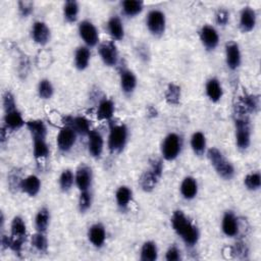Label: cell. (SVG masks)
<instances>
[{
	"instance_id": "cell-1",
	"label": "cell",
	"mask_w": 261,
	"mask_h": 261,
	"mask_svg": "<svg viewBox=\"0 0 261 261\" xmlns=\"http://www.w3.org/2000/svg\"><path fill=\"white\" fill-rule=\"evenodd\" d=\"M171 225L186 245L193 247L197 244L199 240L198 228L186 217L182 211L176 210L173 212L171 216Z\"/></svg>"
},
{
	"instance_id": "cell-2",
	"label": "cell",
	"mask_w": 261,
	"mask_h": 261,
	"mask_svg": "<svg viewBox=\"0 0 261 261\" xmlns=\"http://www.w3.org/2000/svg\"><path fill=\"white\" fill-rule=\"evenodd\" d=\"M207 156L220 177L224 179H230L233 177L234 168L232 164L224 158L222 153L217 148H210L207 152Z\"/></svg>"
},
{
	"instance_id": "cell-3",
	"label": "cell",
	"mask_w": 261,
	"mask_h": 261,
	"mask_svg": "<svg viewBox=\"0 0 261 261\" xmlns=\"http://www.w3.org/2000/svg\"><path fill=\"white\" fill-rule=\"evenodd\" d=\"M163 163L160 159H153L150 161V167L144 171L139 179V184L143 191L151 192L155 189L159 178L162 175Z\"/></svg>"
},
{
	"instance_id": "cell-4",
	"label": "cell",
	"mask_w": 261,
	"mask_h": 261,
	"mask_svg": "<svg viewBox=\"0 0 261 261\" xmlns=\"http://www.w3.org/2000/svg\"><path fill=\"white\" fill-rule=\"evenodd\" d=\"M11 234H10V245L9 248L15 252V254H20L22 244L27 237V226L21 217L15 216L11 221Z\"/></svg>"
},
{
	"instance_id": "cell-5",
	"label": "cell",
	"mask_w": 261,
	"mask_h": 261,
	"mask_svg": "<svg viewBox=\"0 0 261 261\" xmlns=\"http://www.w3.org/2000/svg\"><path fill=\"white\" fill-rule=\"evenodd\" d=\"M127 140V128L124 124L111 126L108 136V149L111 153H119L123 150Z\"/></svg>"
},
{
	"instance_id": "cell-6",
	"label": "cell",
	"mask_w": 261,
	"mask_h": 261,
	"mask_svg": "<svg viewBox=\"0 0 261 261\" xmlns=\"http://www.w3.org/2000/svg\"><path fill=\"white\" fill-rule=\"evenodd\" d=\"M182 146L181 138L175 134V133H170L168 134L161 145V153L162 156L165 160L171 161L174 160L180 153Z\"/></svg>"
},
{
	"instance_id": "cell-7",
	"label": "cell",
	"mask_w": 261,
	"mask_h": 261,
	"mask_svg": "<svg viewBox=\"0 0 261 261\" xmlns=\"http://www.w3.org/2000/svg\"><path fill=\"white\" fill-rule=\"evenodd\" d=\"M236 142L240 150H246L251 143V128L248 119L242 117L236 119Z\"/></svg>"
},
{
	"instance_id": "cell-8",
	"label": "cell",
	"mask_w": 261,
	"mask_h": 261,
	"mask_svg": "<svg viewBox=\"0 0 261 261\" xmlns=\"http://www.w3.org/2000/svg\"><path fill=\"white\" fill-rule=\"evenodd\" d=\"M147 28L150 33L154 36H161L165 31V15L162 11L158 9H153L149 11L146 19Z\"/></svg>"
},
{
	"instance_id": "cell-9",
	"label": "cell",
	"mask_w": 261,
	"mask_h": 261,
	"mask_svg": "<svg viewBox=\"0 0 261 261\" xmlns=\"http://www.w3.org/2000/svg\"><path fill=\"white\" fill-rule=\"evenodd\" d=\"M75 140H76L75 130L69 125H64L62 128H60L57 135V138H56L57 147L61 152H67L72 148V146L75 143Z\"/></svg>"
},
{
	"instance_id": "cell-10",
	"label": "cell",
	"mask_w": 261,
	"mask_h": 261,
	"mask_svg": "<svg viewBox=\"0 0 261 261\" xmlns=\"http://www.w3.org/2000/svg\"><path fill=\"white\" fill-rule=\"evenodd\" d=\"M79 33L81 38L89 47H94L99 42V34L96 27L89 20H83L79 24Z\"/></svg>"
},
{
	"instance_id": "cell-11",
	"label": "cell",
	"mask_w": 261,
	"mask_h": 261,
	"mask_svg": "<svg viewBox=\"0 0 261 261\" xmlns=\"http://www.w3.org/2000/svg\"><path fill=\"white\" fill-rule=\"evenodd\" d=\"M99 55L104 62V64L108 66H113L117 63L118 60V52L115 44L111 41L103 42L98 47Z\"/></svg>"
},
{
	"instance_id": "cell-12",
	"label": "cell",
	"mask_w": 261,
	"mask_h": 261,
	"mask_svg": "<svg viewBox=\"0 0 261 261\" xmlns=\"http://www.w3.org/2000/svg\"><path fill=\"white\" fill-rule=\"evenodd\" d=\"M92 179H93V173L92 169L88 165H81L76 169L75 175H74V180L75 185L79 188L80 191H87L92 185Z\"/></svg>"
},
{
	"instance_id": "cell-13",
	"label": "cell",
	"mask_w": 261,
	"mask_h": 261,
	"mask_svg": "<svg viewBox=\"0 0 261 261\" xmlns=\"http://www.w3.org/2000/svg\"><path fill=\"white\" fill-rule=\"evenodd\" d=\"M200 40L207 50H213L218 45L219 36L213 27L204 25L200 31Z\"/></svg>"
},
{
	"instance_id": "cell-14",
	"label": "cell",
	"mask_w": 261,
	"mask_h": 261,
	"mask_svg": "<svg viewBox=\"0 0 261 261\" xmlns=\"http://www.w3.org/2000/svg\"><path fill=\"white\" fill-rule=\"evenodd\" d=\"M225 60L228 68L237 69L241 64V52L239 45L234 42H229L225 46Z\"/></svg>"
},
{
	"instance_id": "cell-15",
	"label": "cell",
	"mask_w": 261,
	"mask_h": 261,
	"mask_svg": "<svg viewBox=\"0 0 261 261\" xmlns=\"http://www.w3.org/2000/svg\"><path fill=\"white\" fill-rule=\"evenodd\" d=\"M88 140V150L91 156L94 158H99L103 152V138L101 134L97 130H91L89 133Z\"/></svg>"
},
{
	"instance_id": "cell-16",
	"label": "cell",
	"mask_w": 261,
	"mask_h": 261,
	"mask_svg": "<svg viewBox=\"0 0 261 261\" xmlns=\"http://www.w3.org/2000/svg\"><path fill=\"white\" fill-rule=\"evenodd\" d=\"M221 228L226 237H234L239 232L238 218L231 211H226L222 217Z\"/></svg>"
},
{
	"instance_id": "cell-17",
	"label": "cell",
	"mask_w": 261,
	"mask_h": 261,
	"mask_svg": "<svg viewBox=\"0 0 261 261\" xmlns=\"http://www.w3.org/2000/svg\"><path fill=\"white\" fill-rule=\"evenodd\" d=\"M32 38L39 45H46L50 39V30L43 21H36L32 27Z\"/></svg>"
},
{
	"instance_id": "cell-18",
	"label": "cell",
	"mask_w": 261,
	"mask_h": 261,
	"mask_svg": "<svg viewBox=\"0 0 261 261\" xmlns=\"http://www.w3.org/2000/svg\"><path fill=\"white\" fill-rule=\"evenodd\" d=\"M89 241L92 243L93 246L96 248H100L104 245L106 239V231L104 226L101 223L93 224L88 231Z\"/></svg>"
},
{
	"instance_id": "cell-19",
	"label": "cell",
	"mask_w": 261,
	"mask_h": 261,
	"mask_svg": "<svg viewBox=\"0 0 261 261\" xmlns=\"http://www.w3.org/2000/svg\"><path fill=\"white\" fill-rule=\"evenodd\" d=\"M24 124V120L22 118L21 113L17 110V108L6 111L4 114V126L7 129L15 130L20 128Z\"/></svg>"
},
{
	"instance_id": "cell-20",
	"label": "cell",
	"mask_w": 261,
	"mask_h": 261,
	"mask_svg": "<svg viewBox=\"0 0 261 261\" xmlns=\"http://www.w3.org/2000/svg\"><path fill=\"white\" fill-rule=\"evenodd\" d=\"M65 125L71 126L76 134L80 135H89L90 133V122L84 116H68L64 119Z\"/></svg>"
},
{
	"instance_id": "cell-21",
	"label": "cell",
	"mask_w": 261,
	"mask_h": 261,
	"mask_svg": "<svg viewBox=\"0 0 261 261\" xmlns=\"http://www.w3.org/2000/svg\"><path fill=\"white\" fill-rule=\"evenodd\" d=\"M256 24V12L251 7H245L240 15V28L243 32H250Z\"/></svg>"
},
{
	"instance_id": "cell-22",
	"label": "cell",
	"mask_w": 261,
	"mask_h": 261,
	"mask_svg": "<svg viewBox=\"0 0 261 261\" xmlns=\"http://www.w3.org/2000/svg\"><path fill=\"white\" fill-rule=\"evenodd\" d=\"M41 189V181L38 176L32 174L22 178L20 184V190L29 195L30 197H35Z\"/></svg>"
},
{
	"instance_id": "cell-23",
	"label": "cell",
	"mask_w": 261,
	"mask_h": 261,
	"mask_svg": "<svg viewBox=\"0 0 261 261\" xmlns=\"http://www.w3.org/2000/svg\"><path fill=\"white\" fill-rule=\"evenodd\" d=\"M180 194L187 200H192L197 196L198 184L197 180L192 176H187L180 184Z\"/></svg>"
},
{
	"instance_id": "cell-24",
	"label": "cell",
	"mask_w": 261,
	"mask_h": 261,
	"mask_svg": "<svg viewBox=\"0 0 261 261\" xmlns=\"http://www.w3.org/2000/svg\"><path fill=\"white\" fill-rule=\"evenodd\" d=\"M137 86V79L133 71L123 69L120 73V87L124 94H132Z\"/></svg>"
},
{
	"instance_id": "cell-25",
	"label": "cell",
	"mask_w": 261,
	"mask_h": 261,
	"mask_svg": "<svg viewBox=\"0 0 261 261\" xmlns=\"http://www.w3.org/2000/svg\"><path fill=\"white\" fill-rule=\"evenodd\" d=\"M206 94H207V97L212 102H218L221 99L223 91L217 79L212 77L208 80V82L206 83Z\"/></svg>"
},
{
	"instance_id": "cell-26",
	"label": "cell",
	"mask_w": 261,
	"mask_h": 261,
	"mask_svg": "<svg viewBox=\"0 0 261 261\" xmlns=\"http://www.w3.org/2000/svg\"><path fill=\"white\" fill-rule=\"evenodd\" d=\"M107 30L109 35L114 40H122L124 37V30L122 22L118 16H112L107 22Z\"/></svg>"
},
{
	"instance_id": "cell-27",
	"label": "cell",
	"mask_w": 261,
	"mask_h": 261,
	"mask_svg": "<svg viewBox=\"0 0 261 261\" xmlns=\"http://www.w3.org/2000/svg\"><path fill=\"white\" fill-rule=\"evenodd\" d=\"M91 57L90 49L86 46H81L75 50L74 54V65L77 69L84 70L88 67Z\"/></svg>"
},
{
	"instance_id": "cell-28",
	"label": "cell",
	"mask_w": 261,
	"mask_h": 261,
	"mask_svg": "<svg viewBox=\"0 0 261 261\" xmlns=\"http://www.w3.org/2000/svg\"><path fill=\"white\" fill-rule=\"evenodd\" d=\"M28 129L30 130L33 140L35 139H46L47 128L45 123L40 119H33L29 120L25 123Z\"/></svg>"
},
{
	"instance_id": "cell-29",
	"label": "cell",
	"mask_w": 261,
	"mask_h": 261,
	"mask_svg": "<svg viewBox=\"0 0 261 261\" xmlns=\"http://www.w3.org/2000/svg\"><path fill=\"white\" fill-rule=\"evenodd\" d=\"M132 197H133V192L132 190L126 187V186H121L117 189L116 193H115V199H116V203L118 205V207L121 210H124L127 208L129 202L132 201Z\"/></svg>"
},
{
	"instance_id": "cell-30",
	"label": "cell",
	"mask_w": 261,
	"mask_h": 261,
	"mask_svg": "<svg viewBox=\"0 0 261 261\" xmlns=\"http://www.w3.org/2000/svg\"><path fill=\"white\" fill-rule=\"evenodd\" d=\"M114 113V104L109 99H103L97 109V117L100 120H108L113 116Z\"/></svg>"
},
{
	"instance_id": "cell-31",
	"label": "cell",
	"mask_w": 261,
	"mask_h": 261,
	"mask_svg": "<svg viewBox=\"0 0 261 261\" xmlns=\"http://www.w3.org/2000/svg\"><path fill=\"white\" fill-rule=\"evenodd\" d=\"M191 147L194 153L198 156L204 154L206 150V138L202 132H196L191 138Z\"/></svg>"
},
{
	"instance_id": "cell-32",
	"label": "cell",
	"mask_w": 261,
	"mask_h": 261,
	"mask_svg": "<svg viewBox=\"0 0 261 261\" xmlns=\"http://www.w3.org/2000/svg\"><path fill=\"white\" fill-rule=\"evenodd\" d=\"M259 106V100L257 97L253 95H247L244 98L241 99V103L238 106V111L241 114H244L246 112H253L255 111Z\"/></svg>"
},
{
	"instance_id": "cell-33",
	"label": "cell",
	"mask_w": 261,
	"mask_h": 261,
	"mask_svg": "<svg viewBox=\"0 0 261 261\" xmlns=\"http://www.w3.org/2000/svg\"><path fill=\"white\" fill-rule=\"evenodd\" d=\"M49 222H50V212L46 207H43L38 211L35 217V225L37 230L41 232H45L48 228Z\"/></svg>"
},
{
	"instance_id": "cell-34",
	"label": "cell",
	"mask_w": 261,
	"mask_h": 261,
	"mask_svg": "<svg viewBox=\"0 0 261 261\" xmlns=\"http://www.w3.org/2000/svg\"><path fill=\"white\" fill-rule=\"evenodd\" d=\"M158 257V250L156 244L152 241L145 242L141 249V260L143 261H155Z\"/></svg>"
},
{
	"instance_id": "cell-35",
	"label": "cell",
	"mask_w": 261,
	"mask_h": 261,
	"mask_svg": "<svg viewBox=\"0 0 261 261\" xmlns=\"http://www.w3.org/2000/svg\"><path fill=\"white\" fill-rule=\"evenodd\" d=\"M122 11L127 16H135L143 10L144 3L139 0H125L121 3Z\"/></svg>"
},
{
	"instance_id": "cell-36",
	"label": "cell",
	"mask_w": 261,
	"mask_h": 261,
	"mask_svg": "<svg viewBox=\"0 0 261 261\" xmlns=\"http://www.w3.org/2000/svg\"><path fill=\"white\" fill-rule=\"evenodd\" d=\"M79 14V4L76 1L69 0L66 1L63 5V15L66 21L74 22Z\"/></svg>"
},
{
	"instance_id": "cell-37",
	"label": "cell",
	"mask_w": 261,
	"mask_h": 261,
	"mask_svg": "<svg viewBox=\"0 0 261 261\" xmlns=\"http://www.w3.org/2000/svg\"><path fill=\"white\" fill-rule=\"evenodd\" d=\"M33 154L36 159H43L49 155V146L46 139H35L33 145Z\"/></svg>"
},
{
	"instance_id": "cell-38",
	"label": "cell",
	"mask_w": 261,
	"mask_h": 261,
	"mask_svg": "<svg viewBox=\"0 0 261 261\" xmlns=\"http://www.w3.org/2000/svg\"><path fill=\"white\" fill-rule=\"evenodd\" d=\"M165 100L169 105H177L180 100V88L175 84H169L165 92Z\"/></svg>"
},
{
	"instance_id": "cell-39",
	"label": "cell",
	"mask_w": 261,
	"mask_h": 261,
	"mask_svg": "<svg viewBox=\"0 0 261 261\" xmlns=\"http://www.w3.org/2000/svg\"><path fill=\"white\" fill-rule=\"evenodd\" d=\"M74 181V175L70 169H64L61 172L59 176V187L63 192L69 191Z\"/></svg>"
},
{
	"instance_id": "cell-40",
	"label": "cell",
	"mask_w": 261,
	"mask_h": 261,
	"mask_svg": "<svg viewBox=\"0 0 261 261\" xmlns=\"http://www.w3.org/2000/svg\"><path fill=\"white\" fill-rule=\"evenodd\" d=\"M31 243H32V246L36 250H38L39 252H46L47 251L48 241H47V238L45 237L44 232L38 231L35 234H33L32 239H31Z\"/></svg>"
},
{
	"instance_id": "cell-41",
	"label": "cell",
	"mask_w": 261,
	"mask_h": 261,
	"mask_svg": "<svg viewBox=\"0 0 261 261\" xmlns=\"http://www.w3.org/2000/svg\"><path fill=\"white\" fill-rule=\"evenodd\" d=\"M244 184L248 190L257 191L261 187V175L259 172H251L246 175Z\"/></svg>"
},
{
	"instance_id": "cell-42",
	"label": "cell",
	"mask_w": 261,
	"mask_h": 261,
	"mask_svg": "<svg viewBox=\"0 0 261 261\" xmlns=\"http://www.w3.org/2000/svg\"><path fill=\"white\" fill-rule=\"evenodd\" d=\"M38 94L42 99H49L53 95V86L51 82L47 79L40 81L38 85Z\"/></svg>"
},
{
	"instance_id": "cell-43",
	"label": "cell",
	"mask_w": 261,
	"mask_h": 261,
	"mask_svg": "<svg viewBox=\"0 0 261 261\" xmlns=\"http://www.w3.org/2000/svg\"><path fill=\"white\" fill-rule=\"evenodd\" d=\"M92 205V195L87 191H81L80 197H79V210L81 212H86L87 210L90 209Z\"/></svg>"
},
{
	"instance_id": "cell-44",
	"label": "cell",
	"mask_w": 261,
	"mask_h": 261,
	"mask_svg": "<svg viewBox=\"0 0 261 261\" xmlns=\"http://www.w3.org/2000/svg\"><path fill=\"white\" fill-rule=\"evenodd\" d=\"M3 107H4V111H10V110H13L16 108V103H15V100H14V97L13 95L6 91L3 95Z\"/></svg>"
},
{
	"instance_id": "cell-45",
	"label": "cell",
	"mask_w": 261,
	"mask_h": 261,
	"mask_svg": "<svg viewBox=\"0 0 261 261\" xmlns=\"http://www.w3.org/2000/svg\"><path fill=\"white\" fill-rule=\"evenodd\" d=\"M34 3L31 1H19L18 2V10L19 14L23 17L29 16L34 10Z\"/></svg>"
},
{
	"instance_id": "cell-46",
	"label": "cell",
	"mask_w": 261,
	"mask_h": 261,
	"mask_svg": "<svg viewBox=\"0 0 261 261\" xmlns=\"http://www.w3.org/2000/svg\"><path fill=\"white\" fill-rule=\"evenodd\" d=\"M215 19H216V22L217 24L219 25H225L229 19V13L226 9H223V8H220L217 12H216V15H215Z\"/></svg>"
},
{
	"instance_id": "cell-47",
	"label": "cell",
	"mask_w": 261,
	"mask_h": 261,
	"mask_svg": "<svg viewBox=\"0 0 261 261\" xmlns=\"http://www.w3.org/2000/svg\"><path fill=\"white\" fill-rule=\"evenodd\" d=\"M165 259L167 261H178V260H180V251L175 246L169 247L168 250L166 251Z\"/></svg>"
}]
</instances>
